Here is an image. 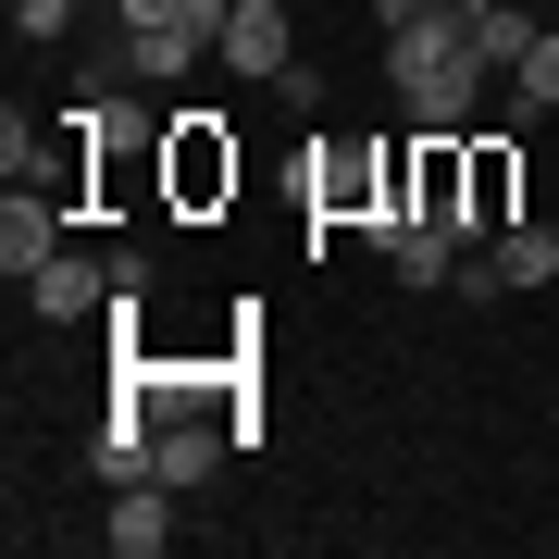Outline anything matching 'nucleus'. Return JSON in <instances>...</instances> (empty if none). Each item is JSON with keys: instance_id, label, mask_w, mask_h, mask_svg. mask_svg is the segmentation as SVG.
Returning <instances> with one entry per match:
<instances>
[{"instance_id": "nucleus-8", "label": "nucleus", "mask_w": 559, "mask_h": 559, "mask_svg": "<svg viewBox=\"0 0 559 559\" xmlns=\"http://www.w3.org/2000/svg\"><path fill=\"white\" fill-rule=\"evenodd\" d=\"M224 436H237V423H200V411H162V460H150V473H162V485H175V498H187V485H212V473H224Z\"/></svg>"}, {"instance_id": "nucleus-1", "label": "nucleus", "mask_w": 559, "mask_h": 559, "mask_svg": "<svg viewBox=\"0 0 559 559\" xmlns=\"http://www.w3.org/2000/svg\"><path fill=\"white\" fill-rule=\"evenodd\" d=\"M498 62L473 50V25H460V0H423L411 25H385V87H399L411 124H436V138H473V100Z\"/></svg>"}, {"instance_id": "nucleus-12", "label": "nucleus", "mask_w": 559, "mask_h": 559, "mask_svg": "<svg viewBox=\"0 0 559 559\" xmlns=\"http://www.w3.org/2000/svg\"><path fill=\"white\" fill-rule=\"evenodd\" d=\"M510 87H522V112H559V25H535V50L510 62Z\"/></svg>"}, {"instance_id": "nucleus-2", "label": "nucleus", "mask_w": 559, "mask_h": 559, "mask_svg": "<svg viewBox=\"0 0 559 559\" xmlns=\"http://www.w3.org/2000/svg\"><path fill=\"white\" fill-rule=\"evenodd\" d=\"M237 138H224V112H162V212H224L237 200Z\"/></svg>"}, {"instance_id": "nucleus-7", "label": "nucleus", "mask_w": 559, "mask_h": 559, "mask_svg": "<svg viewBox=\"0 0 559 559\" xmlns=\"http://www.w3.org/2000/svg\"><path fill=\"white\" fill-rule=\"evenodd\" d=\"M100 535H112V559H162V547H175V485H162V473L112 485V522H100Z\"/></svg>"}, {"instance_id": "nucleus-3", "label": "nucleus", "mask_w": 559, "mask_h": 559, "mask_svg": "<svg viewBox=\"0 0 559 559\" xmlns=\"http://www.w3.org/2000/svg\"><path fill=\"white\" fill-rule=\"evenodd\" d=\"M62 224H75V212H62V175H13V200H0V274H38V261H62Z\"/></svg>"}, {"instance_id": "nucleus-10", "label": "nucleus", "mask_w": 559, "mask_h": 559, "mask_svg": "<svg viewBox=\"0 0 559 559\" xmlns=\"http://www.w3.org/2000/svg\"><path fill=\"white\" fill-rule=\"evenodd\" d=\"M485 261H498V286H559V224H510Z\"/></svg>"}, {"instance_id": "nucleus-11", "label": "nucleus", "mask_w": 559, "mask_h": 559, "mask_svg": "<svg viewBox=\"0 0 559 559\" xmlns=\"http://www.w3.org/2000/svg\"><path fill=\"white\" fill-rule=\"evenodd\" d=\"M460 25H473V50L498 62V75H510L522 50H535V25H522V0H460Z\"/></svg>"}, {"instance_id": "nucleus-6", "label": "nucleus", "mask_w": 559, "mask_h": 559, "mask_svg": "<svg viewBox=\"0 0 559 559\" xmlns=\"http://www.w3.org/2000/svg\"><path fill=\"white\" fill-rule=\"evenodd\" d=\"M286 62H299V38H286V0H237V13H224V75H261V87H274Z\"/></svg>"}, {"instance_id": "nucleus-5", "label": "nucleus", "mask_w": 559, "mask_h": 559, "mask_svg": "<svg viewBox=\"0 0 559 559\" xmlns=\"http://www.w3.org/2000/svg\"><path fill=\"white\" fill-rule=\"evenodd\" d=\"M522 224V150L510 138H473V212H460V249H498Z\"/></svg>"}, {"instance_id": "nucleus-13", "label": "nucleus", "mask_w": 559, "mask_h": 559, "mask_svg": "<svg viewBox=\"0 0 559 559\" xmlns=\"http://www.w3.org/2000/svg\"><path fill=\"white\" fill-rule=\"evenodd\" d=\"M13 38H38V50L75 38V0H13Z\"/></svg>"}, {"instance_id": "nucleus-9", "label": "nucleus", "mask_w": 559, "mask_h": 559, "mask_svg": "<svg viewBox=\"0 0 559 559\" xmlns=\"http://www.w3.org/2000/svg\"><path fill=\"white\" fill-rule=\"evenodd\" d=\"M200 50H212V38L187 25V0H175V25H124V62H138V87H175Z\"/></svg>"}, {"instance_id": "nucleus-4", "label": "nucleus", "mask_w": 559, "mask_h": 559, "mask_svg": "<svg viewBox=\"0 0 559 559\" xmlns=\"http://www.w3.org/2000/svg\"><path fill=\"white\" fill-rule=\"evenodd\" d=\"M124 274H138V261H87V249H62V261H38V274H25V299H38V323H87V311L124 299Z\"/></svg>"}]
</instances>
